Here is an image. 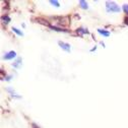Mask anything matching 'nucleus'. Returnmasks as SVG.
Instances as JSON below:
<instances>
[{
  "label": "nucleus",
  "instance_id": "nucleus-1",
  "mask_svg": "<svg viewBox=\"0 0 128 128\" xmlns=\"http://www.w3.org/2000/svg\"><path fill=\"white\" fill-rule=\"evenodd\" d=\"M121 8L114 1H106V11L108 13H117L120 12Z\"/></svg>",
  "mask_w": 128,
  "mask_h": 128
},
{
  "label": "nucleus",
  "instance_id": "nucleus-2",
  "mask_svg": "<svg viewBox=\"0 0 128 128\" xmlns=\"http://www.w3.org/2000/svg\"><path fill=\"white\" fill-rule=\"evenodd\" d=\"M58 45H59V47L61 48L62 50H64L65 52H70V50H71V47H70V45L68 44V43H65V42H61V41H59L58 42Z\"/></svg>",
  "mask_w": 128,
  "mask_h": 128
},
{
  "label": "nucleus",
  "instance_id": "nucleus-3",
  "mask_svg": "<svg viewBox=\"0 0 128 128\" xmlns=\"http://www.w3.org/2000/svg\"><path fill=\"white\" fill-rule=\"evenodd\" d=\"M15 57H16V52L15 51H9V52L5 53V55L3 56V59L4 60H11Z\"/></svg>",
  "mask_w": 128,
  "mask_h": 128
},
{
  "label": "nucleus",
  "instance_id": "nucleus-4",
  "mask_svg": "<svg viewBox=\"0 0 128 128\" xmlns=\"http://www.w3.org/2000/svg\"><path fill=\"white\" fill-rule=\"evenodd\" d=\"M76 34L77 35H79L80 37H82L84 35H88V34H90V32L86 30V28H78L77 30H76Z\"/></svg>",
  "mask_w": 128,
  "mask_h": 128
},
{
  "label": "nucleus",
  "instance_id": "nucleus-5",
  "mask_svg": "<svg viewBox=\"0 0 128 128\" xmlns=\"http://www.w3.org/2000/svg\"><path fill=\"white\" fill-rule=\"evenodd\" d=\"M6 92H8L10 94L11 97L14 98V99H20V98H22V96H18V94L15 92L11 88H6Z\"/></svg>",
  "mask_w": 128,
  "mask_h": 128
},
{
  "label": "nucleus",
  "instance_id": "nucleus-6",
  "mask_svg": "<svg viewBox=\"0 0 128 128\" xmlns=\"http://www.w3.org/2000/svg\"><path fill=\"white\" fill-rule=\"evenodd\" d=\"M22 58H18L16 60H15V62H13L12 63V66L14 67V68H20V66H22Z\"/></svg>",
  "mask_w": 128,
  "mask_h": 128
},
{
  "label": "nucleus",
  "instance_id": "nucleus-7",
  "mask_svg": "<svg viewBox=\"0 0 128 128\" xmlns=\"http://www.w3.org/2000/svg\"><path fill=\"white\" fill-rule=\"evenodd\" d=\"M98 33H99L100 35H102V36L106 37V38L110 36V32H108V30H103V28H98Z\"/></svg>",
  "mask_w": 128,
  "mask_h": 128
},
{
  "label": "nucleus",
  "instance_id": "nucleus-8",
  "mask_svg": "<svg viewBox=\"0 0 128 128\" xmlns=\"http://www.w3.org/2000/svg\"><path fill=\"white\" fill-rule=\"evenodd\" d=\"M78 4H79V6H80V8H82V9H88V2L84 1V0H80V1L78 2Z\"/></svg>",
  "mask_w": 128,
  "mask_h": 128
},
{
  "label": "nucleus",
  "instance_id": "nucleus-9",
  "mask_svg": "<svg viewBox=\"0 0 128 128\" xmlns=\"http://www.w3.org/2000/svg\"><path fill=\"white\" fill-rule=\"evenodd\" d=\"M49 28L52 30H56V32H63V33H66V30L64 28H57V26H49Z\"/></svg>",
  "mask_w": 128,
  "mask_h": 128
},
{
  "label": "nucleus",
  "instance_id": "nucleus-10",
  "mask_svg": "<svg viewBox=\"0 0 128 128\" xmlns=\"http://www.w3.org/2000/svg\"><path fill=\"white\" fill-rule=\"evenodd\" d=\"M12 32H14L15 34H16L18 36H20V37H22L24 36V33L20 30H18V28H12Z\"/></svg>",
  "mask_w": 128,
  "mask_h": 128
},
{
  "label": "nucleus",
  "instance_id": "nucleus-11",
  "mask_svg": "<svg viewBox=\"0 0 128 128\" xmlns=\"http://www.w3.org/2000/svg\"><path fill=\"white\" fill-rule=\"evenodd\" d=\"M1 20H2V22H4V24H8L11 20H10V18L8 16V15H3V16L1 18Z\"/></svg>",
  "mask_w": 128,
  "mask_h": 128
},
{
  "label": "nucleus",
  "instance_id": "nucleus-12",
  "mask_svg": "<svg viewBox=\"0 0 128 128\" xmlns=\"http://www.w3.org/2000/svg\"><path fill=\"white\" fill-rule=\"evenodd\" d=\"M50 3L52 5H54V6H56V7H59L60 6V3L58 1H56V0H50Z\"/></svg>",
  "mask_w": 128,
  "mask_h": 128
},
{
  "label": "nucleus",
  "instance_id": "nucleus-13",
  "mask_svg": "<svg viewBox=\"0 0 128 128\" xmlns=\"http://www.w3.org/2000/svg\"><path fill=\"white\" fill-rule=\"evenodd\" d=\"M122 9H123V11L128 15V4H124L123 7H122Z\"/></svg>",
  "mask_w": 128,
  "mask_h": 128
},
{
  "label": "nucleus",
  "instance_id": "nucleus-14",
  "mask_svg": "<svg viewBox=\"0 0 128 128\" xmlns=\"http://www.w3.org/2000/svg\"><path fill=\"white\" fill-rule=\"evenodd\" d=\"M12 77H13L12 75H7V76H5V77H4V79H5V80H6V82H10Z\"/></svg>",
  "mask_w": 128,
  "mask_h": 128
},
{
  "label": "nucleus",
  "instance_id": "nucleus-15",
  "mask_svg": "<svg viewBox=\"0 0 128 128\" xmlns=\"http://www.w3.org/2000/svg\"><path fill=\"white\" fill-rule=\"evenodd\" d=\"M32 126H33V128H40L39 126H37L35 123H33V124H32Z\"/></svg>",
  "mask_w": 128,
  "mask_h": 128
},
{
  "label": "nucleus",
  "instance_id": "nucleus-16",
  "mask_svg": "<svg viewBox=\"0 0 128 128\" xmlns=\"http://www.w3.org/2000/svg\"><path fill=\"white\" fill-rule=\"evenodd\" d=\"M96 50H97V47H94V48H92V49H90V52H94Z\"/></svg>",
  "mask_w": 128,
  "mask_h": 128
},
{
  "label": "nucleus",
  "instance_id": "nucleus-17",
  "mask_svg": "<svg viewBox=\"0 0 128 128\" xmlns=\"http://www.w3.org/2000/svg\"><path fill=\"white\" fill-rule=\"evenodd\" d=\"M124 24H128V18H126L124 20Z\"/></svg>",
  "mask_w": 128,
  "mask_h": 128
}]
</instances>
